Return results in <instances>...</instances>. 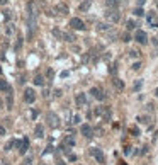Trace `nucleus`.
I'll use <instances>...</instances> for the list:
<instances>
[{
  "mask_svg": "<svg viewBox=\"0 0 158 165\" xmlns=\"http://www.w3.org/2000/svg\"><path fill=\"white\" fill-rule=\"evenodd\" d=\"M37 14H39V7H37V3H36L34 0H31L27 3V19L37 20Z\"/></svg>",
  "mask_w": 158,
  "mask_h": 165,
  "instance_id": "obj_1",
  "label": "nucleus"
},
{
  "mask_svg": "<svg viewBox=\"0 0 158 165\" xmlns=\"http://www.w3.org/2000/svg\"><path fill=\"white\" fill-rule=\"evenodd\" d=\"M105 19H107L109 22H119L121 14H119V10H117V9H111V10H107V12H105Z\"/></svg>",
  "mask_w": 158,
  "mask_h": 165,
  "instance_id": "obj_2",
  "label": "nucleus"
},
{
  "mask_svg": "<svg viewBox=\"0 0 158 165\" xmlns=\"http://www.w3.org/2000/svg\"><path fill=\"white\" fill-rule=\"evenodd\" d=\"M95 116H102L105 121H109L111 119V109L109 107H105V106H99V107H95Z\"/></svg>",
  "mask_w": 158,
  "mask_h": 165,
  "instance_id": "obj_3",
  "label": "nucleus"
},
{
  "mask_svg": "<svg viewBox=\"0 0 158 165\" xmlns=\"http://www.w3.org/2000/svg\"><path fill=\"white\" fill-rule=\"evenodd\" d=\"M70 26L73 29H77V31H85V22H83L82 19H78V17H71L70 19Z\"/></svg>",
  "mask_w": 158,
  "mask_h": 165,
  "instance_id": "obj_4",
  "label": "nucleus"
},
{
  "mask_svg": "<svg viewBox=\"0 0 158 165\" xmlns=\"http://www.w3.org/2000/svg\"><path fill=\"white\" fill-rule=\"evenodd\" d=\"M90 153H92V157H95V160H97L99 164H104L105 162V157H104V153H102L100 148H92Z\"/></svg>",
  "mask_w": 158,
  "mask_h": 165,
  "instance_id": "obj_5",
  "label": "nucleus"
},
{
  "mask_svg": "<svg viewBox=\"0 0 158 165\" xmlns=\"http://www.w3.org/2000/svg\"><path fill=\"white\" fill-rule=\"evenodd\" d=\"M46 121H48V124H50L51 128H58V126H60V119H58V116L53 114V112H48Z\"/></svg>",
  "mask_w": 158,
  "mask_h": 165,
  "instance_id": "obj_6",
  "label": "nucleus"
},
{
  "mask_svg": "<svg viewBox=\"0 0 158 165\" xmlns=\"http://www.w3.org/2000/svg\"><path fill=\"white\" fill-rule=\"evenodd\" d=\"M90 94H92V97H94V99H97V100H105V97H107L104 92L99 89V87H92V89H90Z\"/></svg>",
  "mask_w": 158,
  "mask_h": 165,
  "instance_id": "obj_7",
  "label": "nucleus"
},
{
  "mask_svg": "<svg viewBox=\"0 0 158 165\" xmlns=\"http://www.w3.org/2000/svg\"><path fill=\"white\" fill-rule=\"evenodd\" d=\"M24 100L27 102V104H33L36 100V92L33 89H26L24 90Z\"/></svg>",
  "mask_w": 158,
  "mask_h": 165,
  "instance_id": "obj_8",
  "label": "nucleus"
},
{
  "mask_svg": "<svg viewBox=\"0 0 158 165\" xmlns=\"http://www.w3.org/2000/svg\"><path fill=\"white\" fill-rule=\"evenodd\" d=\"M80 133H82L85 138H92V136H94V128H92L90 124H82V128H80Z\"/></svg>",
  "mask_w": 158,
  "mask_h": 165,
  "instance_id": "obj_9",
  "label": "nucleus"
},
{
  "mask_svg": "<svg viewBox=\"0 0 158 165\" xmlns=\"http://www.w3.org/2000/svg\"><path fill=\"white\" fill-rule=\"evenodd\" d=\"M134 39H136L140 44H146V43H148V36H146V33H144V31H136Z\"/></svg>",
  "mask_w": 158,
  "mask_h": 165,
  "instance_id": "obj_10",
  "label": "nucleus"
},
{
  "mask_svg": "<svg viewBox=\"0 0 158 165\" xmlns=\"http://www.w3.org/2000/svg\"><path fill=\"white\" fill-rule=\"evenodd\" d=\"M75 102H77V106H78V107L85 106V104H87V97H85V94H83V92L77 94V97H75Z\"/></svg>",
  "mask_w": 158,
  "mask_h": 165,
  "instance_id": "obj_11",
  "label": "nucleus"
},
{
  "mask_svg": "<svg viewBox=\"0 0 158 165\" xmlns=\"http://www.w3.org/2000/svg\"><path fill=\"white\" fill-rule=\"evenodd\" d=\"M34 136L36 138H43V136H44V126H43V124H36Z\"/></svg>",
  "mask_w": 158,
  "mask_h": 165,
  "instance_id": "obj_12",
  "label": "nucleus"
},
{
  "mask_svg": "<svg viewBox=\"0 0 158 165\" xmlns=\"http://www.w3.org/2000/svg\"><path fill=\"white\" fill-rule=\"evenodd\" d=\"M97 31H100V33H109V31H111V24H107V22H99V24H97Z\"/></svg>",
  "mask_w": 158,
  "mask_h": 165,
  "instance_id": "obj_13",
  "label": "nucleus"
},
{
  "mask_svg": "<svg viewBox=\"0 0 158 165\" xmlns=\"http://www.w3.org/2000/svg\"><path fill=\"white\" fill-rule=\"evenodd\" d=\"M27 150H29V140L24 138V140H22V147L19 148V153H20V155H26Z\"/></svg>",
  "mask_w": 158,
  "mask_h": 165,
  "instance_id": "obj_14",
  "label": "nucleus"
},
{
  "mask_svg": "<svg viewBox=\"0 0 158 165\" xmlns=\"http://www.w3.org/2000/svg\"><path fill=\"white\" fill-rule=\"evenodd\" d=\"M0 92H7V94H9V92H12V87H10L5 80H0Z\"/></svg>",
  "mask_w": 158,
  "mask_h": 165,
  "instance_id": "obj_15",
  "label": "nucleus"
},
{
  "mask_svg": "<svg viewBox=\"0 0 158 165\" xmlns=\"http://www.w3.org/2000/svg\"><path fill=\"white\" fill-rule=\"evenodd\" d=\"M112 84H114V87H116L117 90H123V89H124V82H123V80H119L117 77H114V78H112Z\"/></svg>",
  "mask_w": 158,
  "mask_h": 165,
  "instance_id": "obj_16",
  "label": "nucleus"
},
{
  "mask_svg": "<svg viewBox=\"0 0 158 165\" xmlns=\"http://www.w3.org/2000/svg\"><path fill=\"white\" fill-rule=\"evenodd\" d=\"M90 5H92V3H90V0H85V2H82V3H80L78 10H80V12H87L88 9H90Z\"/></svg>",
  "mask_w": 158,
  "mask_h": 165,
  "instance_id": "obj_17",
  "label": "nucleus"
},
{
  "mask_svg": "<svg viewBox=\"0 0 158 165\" xmlns=\"http://www.w3.org/2000/svg\"><path fill=\"white\" fill-rule=\"evenodd\" d=\"M33 82H34V85H41V87H43V85H44V77H43V75H36Z\"/></svg>",
  "mask_w": 158,
  "mask_h": 165,
  "instance_id": "obj_18",
  "label": "nucleus"
},
{
  "mask_svg": "<svg viewBox=\"0 0 158 165\" xmlns=\"http://www.w3.org/2000/svg\"><path fill=\"white\" fill-rule=\"evenodd\" d=\"M56 10H58L60 14H68V7H66L65 3H58V5H56Z\"/></svg>",
  "mask_w": 158,
  "mask_h": 165,
  "instance_id": "obj_19",
  "label": "nucleus"
},
{
  "mask_svg": "<svg viewBox=\"0 0 158 165\" xmlns=\"http://www.w3.org/2000/svg\"><path fill=\"white\" fill-rule=\"evenodd\" d=\"M75 39H77V37H75V34H73V33H65V34H63V41H68V43H73Z\"/></svg>",
  "mask_w": 158,
  "mask_h": 165,
  "instance_id": "obj_20",
  "label": "nucleus"
},
{
  "mask_svg": "<svg viewBox=\"0 0 158 165\" xmlns=\"http://www.w3.org/2000/svg\"><path fill=\"white\" fill-rule=\"evenodd\" d=\"M14 31H16L14 24H7V27H5V34H7V36H12V34H14Z\"/></svg>",
  "mask_w": 158,
  "mask_h": 165,
  "instance_id": "obj_21",
  "label": "nucleus"
},
{
  "mask_svg": "<svg viewBox=\"0 0 158 165\" xmlns=\"http://www.w3.org/2000/svg\"><path fill=\"white\" fill-rule=\"evenodd\" d=\"M12 106H14V99H12V92H9V95H7V109L10 111Z\"/></svg>",
  "mask_w": 158,
  "mask_h": 165,
  "instance_id": "obj_22",
  "label": "nucleus"
},
{
  "mask_svg": "<svg viewBox=\"0 0 158 165\" xmlns=\"http://www.w3.org/2000/svg\"><path fill=\"white\" fill-rule=\"evenodd\" d=\"M136 26H138V22H134V20H127V22H126V27H127V31H133V29H136Z\"/></svg>",
  "mask_w": 158,
  "mask_h": 165,
  "instance_id": "obj_23",
  "label": "nucleus"
},
{
  "mask_svg": "<svg viewBox=\"0 0 158 165\" xmlns=\"http://www.w3.org/2000/svg\"><path fill=\"white\" fill-rule=\"evenodd\" d=\"M105 3H107V7H112V9H116V7L121 3V0H107Z\"/></svg>",
  "mask_w": 158,
  "mask_h": 165,
  "instance_id": "obj_24",
  "label": "nucleus"
},
{
  "mask_svg": "<svg viewBox=\"0 0 158 165\" xmlns=\"http://www.w3.org/2000/svg\"><path fill=\"white\" fill-rule=\"evenodd\" d=\"M22 43H24V39H22V36H19L17 37V43H16V46H14V50H16V51H19V50L22 48Z\"/></svg>",
  "mask_w": 158,
  "mask_h": 165,
  "instance_id": "obj_25",
  "label": "nucleus"
},
{
  "mask_svg": "<svg viewBox=\"0 0 158 165\" xmlns=\"http://www.w3.org/2000/svg\"><path fill=\"white\" fill-rule=\"evenodd\" d=\"M53 36H54V37H60V39H63V33H61L60 29H53Z\"/></svg>",
  "mask_w": 158,
  "mask_h": 165,
  "instance_id": "obj_26",
  "label": "nucleus"
},
{
  "mask_svg": "<svg viewBox=\"0 0 158 165\" xmlns=\"http://www.w3.org/2000/svg\"><path fill=\"white\" fill-rule=\"evenodd\" d=\"M133 14H134V16H144V10H143V9H141V7H138V9H134V10H133Z\"/></svg>",
  "mask_w": 158,
  "mask_h": 165,
  "instance_id": "obj_27",
  "label": "nucleus"
},
{
  "mask_svg": "<svg viewBox=\"0 0 158 165\" xmlns=\"http://www.w3.org/2000/svg\"><path fill=\"white\" fill-rule=\"evenodd\" d=\"M65 143L70 145V147H73V145H75V140H73L71 136H66V138H65Z\"/></svg>",
  "mask_w": 158,
  "mask_h": 165,
  "instance_id": "obj_28",
  "label": "nucleus"
},
{
  "mask_svg": "<svg viewBox=\"0 0 158 165\" xmlns=\"http://www.w3.org/2000/svg\"><path fill=\"white\" fill-rule=\"evenodd\" d=\"M121 39H123L124 43H129V41H131V36H129V33H124L123 36H121Z\"/></svg>",
  "mask_w": 158,
  "mask_h": 165,
  "instance_id": "obj_29",
  "label": "nucleus"
},
{
  "mask_svg": "<svg viewBox=\"0 0 158 165\" xmlns=\"http://www.w3.org/2000/svg\"><path fill=\"white\" fill-rule=\"evenodd\" d=\"M12 147L20 148V147H22V141H20V140H12Z\"/></svg>",
  "mask_w": 158,
  "mask_h": 165,
  "instance_id": "obj_30",
  "label": "nucleus"
},
{
  "mask_svg": "<svg viewBox=\"0 0 158 165\" xmlns=\"http://www.w3.org/2000/svg\"><path fill=\"white\" fill-rule=\"evenodd\" d=\"M129 56H133V58H138V56H140V51H136V50H131V51H129Z\"/></svg>",
  "mask_w": 158,
  "mask_h": 165,
  "instance_id": "obj_31",
  "label": "nucleus"
},
{
  "mask_svg": "<svg viewBox=\"0 0 158 165\" xmlns=\"http://www.w3.org/2000/svg\"><path fill=\"white\" fill-rule=\"evenodd\" d=\"M80 121H82V117H80V116H75L71 123H73V124H80Z\"/></svg>",
  "mask_w": 158,
  "mask_h": 165,
  "instance_id": "obj_32",
  "label": "nucleus"
},
{
  "mask_svg": "<svg viewBox=\"0 0 158 165\" xmlns=\"http://www.w3.org/2000/svg\"><path fill=\"white\" fill-rule=\"evenodd\" d=\"M3 19H5V20L10 19V10H3Z\"/></svg>",
  "mask_w": 158,
  "mask_h": 165,
  "instance_id": "obj_33",
  "label": "nucleus"
},
{
  "mask_svg": "<svg viewBox=\"0 0 158 165\" xmlns=\"http://www.w3.org/2000/svg\"><path fill=\"white\" fill-rule=\"evenodd\" d=\"M51 151H53V147H48L46 150H44V151H43V153H41V155L44 157V155H48V153H51Z\"/></svg>",
  "mask_w": 158,
  "mask_h": 165,
  "instance_id": "obj_34",
  "label": "nucleus"
},
{
  "mask_svg": "<svg viewBox=\"0 0 158 165\" xmlns=\"http://www.w3.org/2000/svg\"><path fill=\"white\" fill-rule=\"evenodd\" d=\"M141 123H150V117H146V116H143V117H140Z\"/></svg>",
  "mask_w": 158,
  "mask_h": 165,
  "instance_id": "obj_35",
  "label": "nucleus"
},
{
  "mask_svg": "<svg viewBox=\"0 0 158 165\" xmlns=\"http://www.w3.org/2000/svg\"><path fill=\"white\" fill-rule=\"evenodd\" d=\"M46 75H48V78H50V80L53 78V70H51V68H48V72H46Z\"/></svg>",
  "mask_w": 158,
  "mask_h": 165,
  "instance_id": "obj_36",
  "label": "nucleus"
},
{
  "mask_svg": "<svg viewBox=\"0 0 158 165\" xmlns=\"http://www.w3.org/2000/svg\"><path fill=\"white\" fill-rule=\"evenodd\" d=\"M131 133H133V136H138V134H140V131H138L136 128H133V129H131Z\"/></svg>",
  "mask_w": 158,
  "mask_h": 165,
  "instance_id": "obj_37",
  "label": "nucleus"
},
{
  "mask_svg": "<svg viewBox=\"0 0 158 165\" xmlns=\"http://www.w3.org/2000/svg\"><path fill=\"white\" fill-rule=\"evenodd\" d=\"M141 68V63H134V65H133V70H140Z\"/></svg>",
  "mask_w": 158,
  "mask_h": 165,
  "instance_id": "obj_38",
  "label": "nucleus"
},
{
  "mask_svg": "<svg viewBox=\"0 0 158 165\" xmlns=\"http://www.w3.org/2000/svg\"><path fill=\"white\" fill-rule=\"evenodd\" d=\"M116 72H117V70H116V65H112V67H111V73L116 75Z\"/></svg>",
  "mask_w": 158,
  "mask_h": 165,
  "instance_id": "obj_39",
  "label": "nucleus"
},
{
  "mask_svg": "<svg viewBox=\"0 0 158 165\" xmlns=\"http://www.w3.org/2000/svg\"><path fill=\"white\" fill-rule=\"evenodd\" d=\"M0 136H5V128L3 126H0Z\"/></svg>",
  "mask_w": 158,
  "mask_h": 165,
  "instance_id": "obj_40",
  "label": "nucleus"
},
{
  "mask_svg": "<svg viewBox=\"0 0 158 165\" xmlns=\"http://www.w3.org/2000/svg\"><path fill=\"white\" fill-rule=\"evenodd\" d=\"M138 89H141V82H136V84H134V90H138Z\"/></svg>",
  "mask_w": 158,
  "mask_h": 165,
  "instance_id": "obj_41",
  "label": "nucleus"
},
{
  "mask_svg": "<svg viewBox=\"0 0 158 165\" xmlns=\"http://www.w3.org/2000/svg\"><path fill=\"white\" fill-rule=\"evenodd\" d=\"M53 94H54V95H56V97H60V95H61V90H60V89H56V90L53 92Z\"/></svg>",
  "mask_w": 158,
  "mask_h": 165,
  "instance_id": "obj_42",
  "label": "nucleus"
},
{
  "mask_svg": "<svg viewBox=\"0 0 158 165\" xmlns=\"http://www.w3.org/2000/svg\"><path fill=\"white\" fill-rule=\"evenodd\" d=\"M24 82H26V80H24V75H20V77H19V84H24Z\"/></svg>",
  "mask_w": 158,
  "mask_h": 165,
  "instance_id": "obj_43",
  "label": "nucleus"
},
{
  "mask_svg": "<svg viewBox=\"0 0 158 165\" xmlns=\"http://www.w3.org/2000/svg\"><path fill=\"white\" fill-rule=\"evenodd\" d=\"M7 2H9V0H0V5H5Z\"/></svg>",
  "mask_w": 158,
  "mask_h": 165,
  "instance_id": "obj_44",
  "label": "nucleus"
},
{
  "mask_svg": "<svg viewBox=\"0 0 158 165\" xmlns=\"http://www.w3.org/2000/svg\"><path fill=\"white\" fill-rule=\"evenodd\" d=\"M2 107H3V100L0 99V111H2Z\"/></svg>",
  "mask_w": 158,
  "mask_h": 165,
  "instance_id": "obj_45",
  "label": "nucleus"
},
{
  "mask_svg": "<svg viewBox=\"0 0 158 165\" xmlns=\"http://www.w3.org/2000/svg\"><path fill=\"white\" fill-rule=\"evenodd\" d=\"M56 165H65V164H63V162H58V164H56Z\"/></svg>",
  "mask_w": 158,
  "mask_h": 165,
  "instance_id": "obj_46",
  "label": "nucleus"
},
{
  "mask_svg": "<svg viewBox=\"0 0 158 165\" xmlns=\"http://www.w3.org/2000/svg\"><path fill=\"white\" fill-rule=\"evenodd\" d=\"M157 97H158V89H157Z\"/></svg>",
  "mask_w": 158,
  "mask_h": 165,
  "instance_id": "obj_47",
  "label": "nucleus"
},
{
  "mask_svg": "<svg viewBox=\"0 0 158 165\" xmlns=\"http://www.w3.org/2000/svg\"><path fill=\"white\" fill-rule=\"evenodd\" d=\"M157 7H158V2H157Z\"/></svg>",
  "mask_w": 158,
  "mask_h": 165,
  "instance_id": "obj_48",
  "label": "nucleus"
},
{
  "mask_svg": "<svg viewBox=\"0 0 158 165\" xmlns=\"http://www.w3.org/2000/svg\"><path fill=\"white\" fill-rule=\"evenodd\" d=\"M41 165H44V164H41Z\"/></svg>",
  "mask_w": 158,
  "mask_h": 165,
  "instance_id": "obj_49",
  "label": "nucleus"
},
{
  "mask_svg": "<svg viewBox=\"0 0 158 165\" xmlns=\"http://www.w3.org/2000/svg\"><path fill=\"white\" fill-rule=\"evenodd\" d=\"M24 165H27V164H24Z\"/></svg>",
  "mask_w": 158,
  "mask_h": 165,
  "instance_id": "obj_50",
  "label": "nucleus"
}]
</instances>
